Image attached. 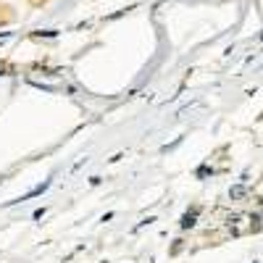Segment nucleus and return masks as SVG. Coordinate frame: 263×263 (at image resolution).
Masks as SVG:
<instances>
[{
    "instance_id": "nucleus-4",
    "label": "nucleus",
    "mask_w": 263,
    "mask_h": 263,
    "mask_svg": "<svg viewBox=\"0 0 263 263\" xmlns=\"http://www.w3.org/2000/svg\"><path fill=\"white\" fill-rule=\"evenodd\" d=\"M32 37H45V40H55V37H58V29H42V32H34Z\"/></svg>"
},
{
    "instance_id": "nucleus-1",
    "label": "nucleus",
    "mask_w": 263,
    "mask_h": 263,
    "mask_svg": "<svg viewBox=\"0 0 263 263\" xmlns=\"http://www.w3.org/2000/svg\"><path fill=\"white\" fill-rule=\"evenodd\" d=\"M197 213H200V208L197 205H192L184 216H182V221H179V229H192L195 224H197Z\"/></svg>"
},
{
    "instance_id": "nucleus-2",
    "label": "nucleus",
    "mask_w": 263,
    "mask_h": 263,
    "mask_svg": "<svg viewBox=\"0 0 263 263\" xmlns=\"http://www.w3.org/2000/svg\"><path fill=\"white\" fill-rule=\"evenodd\" d=\"M50 187V182H42V184H37L34 190H29L27 195H21V197H16V200L13 203H24V200H32V197H37V195H42V192H45Z\"/></svg>"
},
{
    "instance_id": "nucleus-3",
    "label": "nucleus",
    "mask_w": 263,
    "mask_h": 263,
    "mask_svg": "<svg viewBox=\"0 0 263 263\" xmlns=\"http://www.w3.org/2000/svg\"><path fill=\"white\" fill-rule=\"evenodd\" d=\"M129 11H135V6H129V8H119L116 13H111V16H105V21H116V18H121V16H126Z\"/></svg>"
},
{
    "instance_id": "nucleus-5",
    "label": "nucleus",
    "mask_w": 263,
    "mask_h": 263,
    "mask_svg": "<svg viewBox=\"0 0 263 263\" xmlns=\"http://www.w3.org/2000/svg\"><path fill=\"white\" fill-rule=\"evenodd\" d=\"M42 216H45V208H37V211L32 213V218H42Z\"/></svg>"
}]
</instances>
